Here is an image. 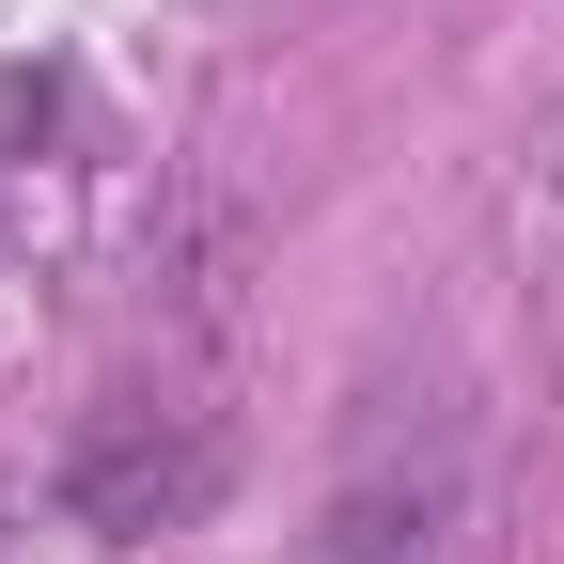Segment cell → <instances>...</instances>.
<instances>
[{"label": "cell", "instance_id": "7a4b0ae2", "mask_svg": "<svg viewBox=\"0 0 564 564\" xmlns=\"http://www.w3.org/2000/svg\"><path fill=\"white\" fill-rule=\"evenodd\" d=\"M549 188H564V158H549Z\"/></svg>", "mask_w": 564, "mask_h": 564}, {"label": "cell", "instance_id": "6da1fadb", "mask_svg": "<svg viewBox=\"0 0 564 564\" xmlns=\"http://www.w3.org/2000/svg\"><path fill=\"white\" fill-rule=\"evenodd\" d=\"M220 502V440L173 408H95V440L63 455V518L79 533H173Z\"/></svg>", "mask_w": 564, "mask_h": 564}]
</instances>
